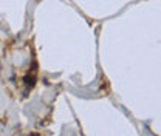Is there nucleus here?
<instances>
[{
	"label": "nucleus",
	"mask_w": 161,
	"mask_h": 136,
	"mask_svg": "<svg viewBox=\"0 0 161 136\" xmlns=\"http://www.w3.org/2000/svg\"><path fill=\"white\" fill-rule=\"evenodd\" d=\"M25 84H26V87H33V85L36 84L34 82V78H33V76H25Z\"/></svg>",
	"instance_id": "nucleus-1"
}]
</instances>
